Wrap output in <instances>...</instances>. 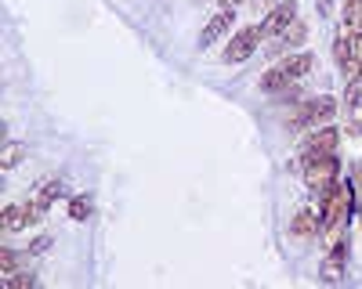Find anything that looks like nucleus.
Segmentation results:
<instances>
[{
    "label": "nucleus",
    "mask_w": 362,
    "mask_h": 289,
    "mask_svg": "<svg viewBox=\"0 0 362 289\" xmlns=\"http://www.w3.org/2000/svg\"><path fill=\"white\" fill-rule=\"evenodd\" d=\"M218 4H221V8H232V11H235L239 4H247V0H218Z\"/></svg>",
    "instance_id": "nucleus-23"
},
{
    "label": "nucleus",
    "mask_w": 362,
    "mask_h": 289,
    "mask_svg": "<svg viewBox=\"0 0 362 289\" xmlns=\"http://www.w3.org/2000/svg\"><path fill=\"white\" fill-rule=\"evenodd\" d=\"M348 275V235L337 239V242H329L326 257L319 260V282L322 285H341Z\"/></svg>",
    "instance_id": "nucleus-6"
},
{
    "label": "nucleus",
    "mask_w": 362,
    "mask_h": 289,
    "mask_svg": "<svg viewBox=\"0 0 362 289\" xmlns=\"http://www.w3.org/2000/svg\"><path fill=\"white\" fill-rule=\"evenodd\" d=\"M300 166V178H305V185L312 188V195L334 188L341 181V152L337 156H315V159H297Z\"/></svg>",
    "instance_id": "nucleus-3"
},
{
    "label": "nucleus",
    "mask_w": 362,
    "mask_h": 289,
    "mask_svg": "<svg viewBox=\"0 0 362 289\" xmlns=\"http://www.w3.org/2000/svg\"><path fill=\"white\" fill-rule=\"evenodd\" d=\"M290 239L293 242H315V239H322V217H319L315 207H300L290 217Z\"/></svg>",
    "instance_id": "nucleus-10"
},
{
    "label": "nucleus",
    "mask_w": 362,
    "mask_h": 289,
    "mask_svg": "<svg viewBox=\"0 0 362 289\" xmlns=\"http://www.w3.org/2000/svg\"><path fill=\"white\" fill-rule=\"evenodd\" d=\"M341 22L348 33H358L362 29V0H344L341 4Z\"/></svg>",
    "instance_id": "nucleus-15"
},
{
    "label": "nucleus",
    "mask_w": 362,
    "mask_h": 289,
    "mask_svg": "<svg viewBox=\"0 0 362 289\" xmlns=\"http://www.w3.org/2000/svg\"><path fill=\"white\" fill-rule=\"evenodd\" d=\"M257 87H261L264 94H283V87H290V80L283 76V69H279V66H268V69L261 73Z\"/></svg>",
    "instance_id": "nucleus-14"
},
{
    "label": "nucleus",
    "mask_w": 362,
    "mask_h": 289,
    "mask_svg": "<svg viewBox=\"0 0 362 289\" xmlns=\"http://www.w3.org/2000/svg\"><path fill=\"white\" fill-rule=\"evenodd\" d=\"M264 44V33H261V22H250L243 29H235V33L228 37L225 51H221V62L225 66H243L247 58L257 54V47Z\"/></svg>",
    "instance_id": "nucleus-4"
},
{
    "label": "nucleus",
    "mask_w": 362,
    "mask_h": 289,
    "mask_svg": "<svg viewBox=\"0 0 362 289\" xmlns=\"http://www.w3.org/2000/svg\"><path fill=\"white\" fill-rule=\"evenodd\" d=\"M297 18H300L297 0H279V4H272V8H268V15L261 18V33H264V40H276V37H283V33H286V29H290Z\"/></svg>",
    "instance_id": "nucleus-7"
},
{
    "label": "nucleus",
    "mask_w": 362,
    "mask_h": 289,
    "mask_svg": "<svg viewBox=\"0 0 362 289\" xmlns=\"http://www.w3.org/2000/svg\"><path fill=\"white\" fill-rule=\"evenodd\" d=\"M337 112H341V102H337L334 94H315V98L300 102V105H297V109L290 112L286 127H290L293 134H300V137H305L308 130L329 127V123L337 120Z\"/></svg>",
    "instance_id": "nucleus-2"
},
{
    "label": "nucleus",
    "mask_w": 362,
    "mask_h": 289,
    "mask_svg": "<svg viewBox=\"0 0 362 289\" xmlns=\"http://www.w3.org/2000/svg\"><path fill=\"white\" fill-rule=\"evenodd\" d=\"M44 250H51V235H40V239L29 242V257H37V253H44Z\"/></svg>",
    "instance_id": "nucleus-21"
},
{
    "label": "nucleus",
    "mask_w": 362,
    "mask_h": 289,
    "mask_svg": "<svg viewBox=\"0 0 362 289\" xmlns=\"http://www.w3.org/2000/svg\"><path fill=\"white\" fill-rule=\"evenodd\" d=\"M90 214H95V195H87V192L69 195V217L73 221H87Z\"/></svg>",
    "instance_id": "nucleus-16"
},
{
    "label": "nucleus",
    "mask_w": 362,
    "mask_h": 289,
    "mask_svg": "<svg viewBox=\"0 0 362 289\" xmlns=\"http://www.w3.org/2000/svg\"><path fill=\"white\" fill-rule=\"evenodd\" d=\"M62 195H66V178H62V173H54V178L40 181V185H37V192L29 195V199L37 202V210H40V214H47V210H51Z\"/></svg>",
    "instance_id": "nucleus-13"
},
{
    "label": "nucleus",
    "mask_w": 362,
    "mask_h": 289,
    "mask_svg": "<svg viewBox=\"0 0 362 289\" xmlns=\"http://www.w3.org/2000/svg\"><path fill=\"white\" fill-rule=\"evenodd\" d=\"M351 58H355V62H362V29H358V33H351Z\"/></svg>",
    "instance_id": "nucleus-22"
},
{
    "label": "nucleus",
    "mask_w": 362,
    "mask_h": 289,
    "mask_svg": "<svg viewBox=\"0 0 362 289\" xmlns=\"http://www.w3.org/2000/svg\"><path fill=\"white\" fill-rule=\"evenodd\" d=\"M232 25H235V11H232V8H218L214 15L206 18V25H203V33H199L196 47H199V51L214 47V44L225 37V29H232Z\"/></svg>",
    "instance_id": "nucleus-11"
},
{
    "label": "nucleus",
    "mask_w": 362,
    "mask_h": 289,
    "mask_svg": "<svg viewBox=\"0 0 362 289\" xmlns=\"http://www.w3.org/2000/svg\"><path fill=\"white\" fill-rule=\"evenodd\" d=\"M4 285H8V289H40L37 275L29 271V268H22V271H11V275H4Z\"/></svg>",
    "instance_id": "nucleus-18"
},
{
    "label": "nucleus",
    "mask_w": 362,
    "mask_h": 289,
    "mask_svg": "<svg viewBox=\"0 0 362 289\" xmlns=\"http://www.w3.org/2000/svg\"><path fill=\"white\" fill-rule=\"evenodd\" d=\"M276 66L283 69V76H286L290 83H297V80H305V76L315 73V54H312V51H293V54L279 58Z\"/></svg>",
    "instance_id": "nucleus-12"
},
{
    "label": "nucleus",
    "mask_w": 362,
    "mask_h": 289,
    "mask_svg": "<svg viewBox=\"0 0 362 289\" xmlns=\"http://www.w3.org/2000/svg\"><path fill=\"white\" fill-rule=\"evenodd\" d=\"M355 207H358V202H355V188H351V181H344V178H341L334 188H326V192L315 195V210H319V217H322V239H326V242L344 239Z\"/></svg>",
    "instance_id": "nucleus-1"
},
{
    "label": "nucleus",
    "mask_w": 362,
    "mask_h": 289,
    "mask_svg": "<svg viewBox=\"0 0 362 289\" xmlns=\"http://www.w3.org/2000/svg\"><path fill=\"white\" fill-rule=\"evenodd\" d=\"M22 156H25V149L18 141H4V170H15L22 163Z\"/></svg>",
    "instance_id": "nucleus-20"
},
{
    "label": "nucleus",
    "mask_w": 362,
    "mask_h": 289,
    "mask_svg": "<svg viewBox=\"0 0 362 289\" xmlns=\"http://www.w3.org/2000/svg\"><path fill=\"white\" fill-rule=\"evenodd\" d=\"M4 260H0V268H4V275H11V271H22V268H29V250H11V246H4V253H0Z\"/></svg>",
    "instance_id": "nucleus-17"
},
{
    "label": "nucleus",
    "mask_w": 362,
    "mask_h": 289,
    "mask_svg": "<svg viewBox=\"0 0 362 289\" xmlns=\"http://www.w3.org/2000/svg\"><path fill=\"white\" fill-rule=\"evenodd\" d=\"M305 40H308V22H305V18H297V22L286 29L283 37L268 40L264 54H268V58H276V62H279V58H286V54H293V51H300V47H305Z\"/></svg>",
    "instance_id": "nucleus-9"
},
{
    "label": "nucleus",
    "mask_w": 362,
    "mask_h": 289,
    "mask_svg": "<svg viewBox=\"0 0 362 289\" xmlns=\"http://www.w3.org/2000/svg\"><path fill=\"white\" fill-rule=\"evenodd\" d=\"M341 137H344V130H341L337 123H329V127H319V130H308L305 137H300L297 159H315V156H337V149H341Z\"/></svg>",
    "instance_id": "nucleus-5"
},
{
    "label": "nucleus",
    "mask_w": 362,
    "mask_h": 289,
    "mask_svg": "<svg viewBox=\"0 0 362 289\" xmlns=\"http://www.w3.org/2000/svg\"><path fill=\"white\" fill-rule=\"evenodd\" d=\"M334 62H337V69L351 62V33H341V37H334Z\"/></svg>",
    "instance_id": "nucleus-19"
},
{
    "label": "nucleus",
    "mask_w": 362,
    "mask_h": 289,
    "mask_svg": "<svg viewBox=\"0 0 362 289\" xmlns=\"http://www.w3.org/2000/svg\"><path fill=\"white\" fill-rule=\"evenodd\" d=\"M40 221H44V214L37 210L33 199L8 202L4 214H0V228H4V235H11V231H25V228H33V224H40Z\"/></svg>",
    "instance_id": "nucleus-8"
}]
</instances>
